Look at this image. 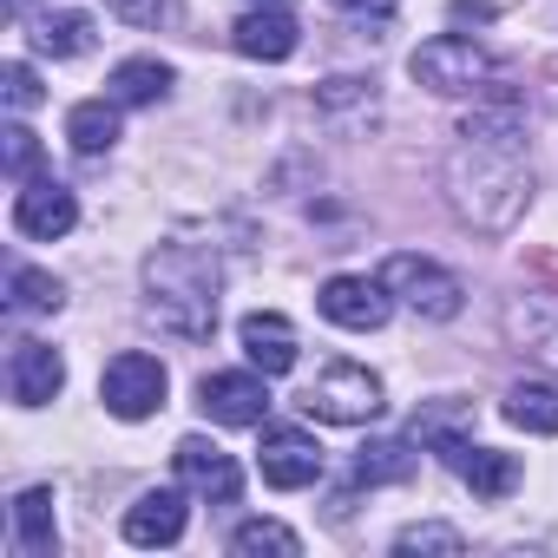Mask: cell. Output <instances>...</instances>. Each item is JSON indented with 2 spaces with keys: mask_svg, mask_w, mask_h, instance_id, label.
Returning a JSON list of instances; mask_svg holds the SVG:
<instances>
[{
  "mask_svg": "<svg viewBox=\"0 0 558 558\" xmlns=\"http://www.w3.org/2000/svg\"><path fill=\"white\" fill-rule=\"evenodd\" d=\"M447 204L460 223L499 236L532 204V158H525V112L493 106L460 119V145L447 151Z\"/></svg>",
  "mask_w": 558,
  "mask_h": 558,
  "instance_id": "cell-1",
  "label": "cell"
},
{
  "mask_svg": "<svg viewBox=\"0 0 558 558\" xmlns=\"http://www.w3.org/2000/svg\"><path fill=\"white\" fill-rule=\"evenodd\" d=\"M217 290H223V269L197 243H158L145 256V316L178 342L217 336Z\"/></svg>",
  "mask_w": 558,
  "mask_h": 558,
  "instance_id": "cell-2",
  "label": "cell"
},
{
  "mask_svg": "<svg viewBox=\"0 0 558 558\" xmlns=\"http://www.w3.org/2000/svg\"><path fill=\"white\" fill-rule=\"evenodd\" d=\"M303 408H310L316 421H329V427H368L388 401H381V375H375V368H362V362H329V368L310 381Z\"/></svg>",
  "mask_w": 558,
  "mask_h": 558,
  "instance_id": "cell-3",
  "label": "cell"
},
{
  "mask_svg": "<svg viewBox=\"0 0 558 558\" xmlns=\"http://www.w3.org/2000/svg\"><path fill=\"white\" fill-rule=\"evenodd\" d=\"M381 283L414 310V316H427V323H453L460 310H466V283L453 269H440L434 256H388V269H381Z\"/></svg>",
  "mask_w": 558,
  "mask_h": 558,
  "instance_id": "cell-4",
  "label": "cell"
},
{
  "mask_svg": "<svg viewBox=\"0 0 558 558\" xmlns=\"http://www.w3.org/2000/svg\"><path fill=\"white\" fill-rule=\"evenodd\" d=\"M408 73H414L427 93L460 99V93H480V86L493 80V60H486L473 40H460V34H434V40H421V47H414Z\"/></svg>",
  "mask_w": 558,
  "mask_h": 558,
  "instance_id": "cell-5",
  "label": "cell"
},
{
  "mask_svg": "<svg viewBox=\"0 0 558 558\" xmlns=\"http://www.w3.org/2000/svg\"><path fill=\"white\" fill-rule=\"evenodd\" d=\"M165 362L158 355H145V349H125V355H112L106 362V375H99V401H106V414H119V421H145V414H158L165 408Z\"/></svg>",
  "mask_w": 558,
  "mask_h": 558,
  "instance_id": "cell-6",
  "label": "cell"
},
{
  "mask_svg": "<svg viewBox=\"0 0 558 558\" xmlns=\"http://www.w3.org/2000/svg\"><path fill=\"white\" fill-rule=\"evenodd\" d=\"M316 310L336 329H349V336H375L388 323V310H395V290L381 283V276H329L323 296H316Z\"/></svg>",
  "mask_w": 558,
  "mask_h": 558,
  "instance_id": "cell-7",
  "label": "cell"
},
{
  "mask_svg": "<svg viewBox=\"0 0 558 558\" xmlns=\"http://www.w3.org/2000/svg\"><path fill=\"white\" fill-rule=\"evenodd\" d=\"M263 381H269L263 368H256V375H243V368L204 375V381H197V408H204V421H217V427H256L263 408H269V388H263Z\"/></svg>",
  "mask_w": 558,
  "mask_h": 558,
  "instance_id": "cell-8",
  "label": "cell"
},
{
  "mask_svg": "<svg viewBox=\"0 0 558 558\" xmlns=\"http://www.w3.org/2000/svg\"><path fill=\"white\" fill-rule=\"evenodd\" d=\"M256 466H263V480L276 493H303V486L323 480V447L303 427H269L263 447H256Z\"/></svg>",
  "mask_w": 558,
  "mask_h": 558,
  "instance_id": "cell-9",
  "label": "cell"
},
{
  "mask_svg": "<svg viewBox=\"0 0 558 558\" xmlns=\"http://www.w3.org/2000/svg\"><path fill=\"white\" fill-rule=\"evenodd\" d=\"M171 466H178V480H184L197 499H217V506H230V499L243 493V473H236V460H230L223 447H210L204 434H184V440L171 447Z\"/></svg>",
  "mask_w": 558,
  "mask_h": 558,
  "instance_id": "cell-10",
  "label": "cell"
},
{
  "mask_svg": "<svg viewBox=\"0 0 558 558\" xmlns=\"http://www.w3.org/2000/svg\"><path fill=\"white\" fill-rule=\"evenodd\" d=\"M73 223H80V197H73L60 178H27V184H21V197H14V230H21V236L53 243V236H66Z\"/></svg>",
  "mask_w": 558,
  "mask_h": 558,
  "instance_id": "cell-11",
  "label": "cell"
},
{
  "mask_svg": "<svg viewBox=\"0 0 558 558\" xmlns=\"http://www.w3.org/2000/svg\"><path fill=\"white\" fill-rule=\"evenodd\" d=\"M60 388H66L60 349H47V342H14V355H8V395H14V408H47Z\"/></svg>",
  "mask_w": 558,
  "mask_h": 558,
  "instance_id": "cell-12",
  "label": "cell"
},
{
  "mask_svg": "<svg viewBox=\"0 0 558 558\" xmlns=\"http://www.w3.org/2000/svg\"><path fill=\"white\" fill-rule=\"evenodd\" d=\"M230 47L243 53V60H290L296 47H303V27L283 14V8H250L236 27H230Z\"/></svg>",
  "mask_w": 558,
  "mask_h": 558,
  "instance_id": "cell-13",
  "label": "cell"
},
{
  "mask_svg": "<svg viewBox=\"0 0 558 558\" xmlns=\"http://www.w3.org/2000/svg\"><path fill=\"white\" fill-rule=\"evenodd\" d=\"M191 493V486H184ZM178 486H158V493H145L132 512H125V538L132 545H178L184 538V525H191V499H184Z\"/></svg>",
  "mask_w": 558,
  "mask_h": 558,
  "instance_id": "cell-14",
  "label": "cell"
},
{
  "mask_svg": "<svg viewBox=\"0 0 558 558\" xmlns=\"http://www.w3.org/2000/svg\"><path fill=\"white\" fill-rule=\"evenodd\" d=\"M506 336H512L519 349H532L538 362L558 368V290H525V296H512Z\"/></svg>",
  "mask_w": 558,
  "mask_h": 558,
  "instance_id": "cell-15",
  "label": "cell"
},
{
  "mask_svg": "<svg viewBox=\"0 0 558 558\" xmlns=\"http://www.w3.org/2000/svg\"><path fill=\"white\" fill-rule=\"evenodd\" d=\"M243 355H250V368H263V375H290L296 368V329L283 323V316H269V310H256V316H243Z\"/></svg>",
  "mask_w": 558,
  "mask_h": 558,
  "instance_id": "cell-16",
  "label": "cell"
},
{
  "mask_svg": "<svg viewBox=\"0 0 558 558\" xmlns=\"http://www.w3.org/2000/svg\"><path fill=\"white\" fill-rule=\"evenodd\" d=\"M14 545L27 558H47L60 545V525H53V486H27L14 493Z\"/></svg>",
  "mask_w": 558,
  "mask_h": 558,
  "instance_id": "cell-17",
  "label": "cell"
},
{
  "mask_svg": "<svg viewBox=\"0 0 558 558\" xmlns=\"http://www.w3.org/2000/svg\"><path fill=\"white\" fill-rule=\"evenodd\" d=\"M93 14H80V8H60V14H40L34 21V53H53V60H80V53H93Z\"/></svg>",
  "mask_w": 558,
  "mask_h": 558,
  "instance_id": "cell-18",
  "label": "cell"
},
{
  "mask_svg": "<svg viewBox=\"0 0 558 558\" xmlns=\"http://www.w3.org/2000/svg\"><path fill=\"white\" fill-rule=\"evenodd\" d=\"M66 145H73L80 158H106V151L119 145V99H112V106H106V99L73 106V112H66Z\"/></svg>",
  "mask_w": 558,
  "mask_h": 558,
  "instance_id": "cell-19",
  "label": "cell"
},
{
  "mask_svg": "<svg viewBox=\"0 0 558 558\" xmlns=\"http://www.w3.org/2000/svg\"><path fill=\"white\" fill-rule=\"evenodd\" d=\"M453 473L480 493V499H506L519 486V453H499V447H466L453 460Z\"/></svg>",
  "mask_w": 558,
  "mask_h": 558,
  "instance_id": "cell-20",
  "label": "cell"
},
{
  "mask_svg": "<svg viewBox=\"0 0 558 558\" xmlns=\"http://www.w3.org/2000/svg\"><path fill=\"white\" fill-rule=\"evenodd\" d=\"M106 86H112V99H119V106H158V99L171 93V66H165V60H151V53H138V60H119Z\"/></svg>",
  "mask_w": 558,
  "mask_h": 558,
  "instance_id": "cell-21",
  "label": "cell"
},
{
  "mask_svg": "<svg viewBox=\"0 0 558 558\" xmlns=\"http://www.w3.org/2000/svg\"><path fill=\"white\" fill-rule=\"evenodd\" d=\"M466 421H473V408H466V401H453V408H427V414H414V440H421V447H434V453L453 466V460L473 447V440H466Z\"/></svg>",
  "mask_w": 558,
  "mask_h": 558,
  "instance_id": "cell-22",
  "label": "cell"
},
{
  "mask_svg": "<svg viewBox=\"0 0 558 558\" xmlns=\"http://www.w3.org/2000/svg\"><path fill=\"white\" fill-rule=\"evenodd\" d=\"M414 480V447L408 440H368L355 453V486H401Z\"/></svg>",
  "mask_w": 558,
  "mask_h": 558,
  "instance_id": "cell-23",
  "label": "cell"
},
{
  "mask_svg": "<svg viewBox=\"0 0 558 558\" xmlns=\"http://www.w3.org/2000/svg\"><path fill=\"white\" fill-rule=\"evenodd\" d=\"M506 421L525 434H558V388L545 381H512L506 388Z\"/></svg>",
  "mask_w": 558,
  "mask_h": 558,
  "instance_id": "cell-24",
  "label": "cell"
},
{
  "mask_svg": "<svg viewBox=\"0 0 558 558\" xmlns=\"http://www.w3.org/2000/svg\"><path fill=\"white\" fill-rule=\"evenodd\" d=\"M60 303H66V296H60V283H53L47 269H27V263L8 269V310H14V316H53Z\"/></svg>",
  "mask_w": 558,
  "mask_h": 558,
  "instance_id": "cell-25",
  "label": "cell"
},
{
  "mask_svg": "<svg viewBox=\"0 0 558 558\" xmlns=\"http://www.w3.org/2000/svg\"><path fill=\"white\" fill-rule=\"evenodd\" d=\"M230 551H236V558H256V551L296 558V551H303V538H296L290 525H276V519H243V525L230 532Z\"/></svg>",
  "mask_w": 558,
  "mask_h": 558,
  "instance_id": "cell-26",
  "label": "cell"
},
{
  "mask_svg": "<svg viewBox=\"0 0 558 558\" xmlns=\"http://www.w3.org/2000/svg\"><path fill=\"white\" fill-rule=\"evenodd\" d=\"M0 138H8V145H0V165H8V178H14V184H27V178L40 171V138H34L27 125H8Z\"/></svg>",
  "mask_w": 558,
  "mask_h": 558,
  "instance_id": "cell-27",
  "label": "cell"
},
{
  "mask_svg": "<svg viewBox=\"0 0 558 558\" xmlns=\"http://www.w3.org/2000/svg\"><path fill=\"white\" fill-rule=\"evenodd\" d=\"M395 551H466V538L453 532V525H408V532H395Z\"/></svg>",
  "mask_w": 558,
  "mask_h": 558,
  "instance_id": "cell-28",
  "label": "cell"
},
{
  "mask_svg": "<svg viewBox=\"0 0 558 558\" xmlns=\"http://www.w3.org/2000/svg\"><path fill=\"white\" fill-rule=\"evenodd\" d=\"M0 93H8V106H14V112H34V106L47 99L27 60H8V66H0Z\"/></svg>",
  "mask_w": 558,
  "mask_h": 558,
  "instance_id": "cell-29",
  "label": "cell"
},
{
  "mask_svg": "<svg viewBox=\"0 0 558 558\" xmlns=\"http://www.w3.org/2000/svg\"><path fill=\"white\" fill-rule=\"evenodd\" d=\"M106 8H112L119 21H132V27H158V21H171V0H106Z\"/></svg>",
  "mask_w": 558,
  "mask_h": 558,
  "instance_id": "cell-30",
  "label": "cell"
},
{
  "mask_svg": "<svg viewBox=\"0 0 558 558\" xmlns=\"http://www.w3.org/2000/svg\"><path fill=\"white\" fill-rule=\"evenodd\" d=\"M329 8H342L349 21H368V27H388L395 21V0H329Z\"/></svg>",
  "mask_w": 558,
  "mask_h": 558,
  "instance_id": "cell-31",
  "label": "cell"
},
{
  "mask_svg": "<svg viewBox=\"0 0 558 558\" xmlns=\"http://www.w3.org/2000/svg\"><path fill=\"white\" fill-rule=\"evenodd\" d=\"M250 8H290V0H250Z\"/></svg>",
  "mask_w": 558,
  "mask_h": 558,
  "instance_id": "cell-32",
  "label": "cell"
},
{
  "mask_svg": "<svg viewBox=\"0 0 558 558\" xmlns=\"http://www.w3.org/2000/svg\"><path fill=\"white\" fill-rule=\"evenodd\" d=\"M8 8H14V14H21V8H27V0H8Z\"/></svg>",
  "mask_w": 558,
  "mask_h": 558,
  "instance_id": "cell-33",
  "label": "cell"
}]
</instances>
